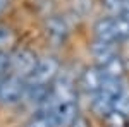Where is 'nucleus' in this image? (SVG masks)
<instances>
[{
    "label": "nucleus",
    "mask_w": 129,
    "mask_h": 127,
    "mask_svg": "<svg viewBox=\"0 0 129 127\" xmlns=\"http://www.w3.org/2000/svg\"><path fill=\"white\" fill-rule=\"evenodd\" d=\"M72 7H74V12L84 16L91 10V0H72Z\"/></svg>",
    "instance_id": "obj_13"
},
{
    "label": "nucleus",
    "mask_w": 129,
    "mask_h": 127,
    "mask_svg": "<svg viewBox=\"0 0 129 127\" xmlns=\"http://www.w3.org/2000/svg\"><path fill=\"white\" fill-rule=\"evenodd\" d=\"M98 67L102 70V74H103V77L114 79V81H122L124 72H126V65H124V62H122V59H120L119 55H115L114 59L107 60L105 64H102Z\"/></svg>",
    "instance_id": "obj_8"
},
{
    "label": "nucleus",
    "mask_w": 129,
    "mask_h": 127,
    "mask_svg": "<svg viewBox=\"0 0 129 127\" xmlns=\"http://www.w3.org/2000/svg\"><path fill=\"white\" fill-rule=\"evenodd\" d=\"M7 2H9V0H0V12L7 7Z\"/></svg>",
    "instance_id": "obj_15"
},
{
    "label": "nucleus",
    "mask_w": 129,
    "mask_h": 127,
    "mask_svg": "<svg viewBox=\"0 0 129 127\" xmlns=\"http://www.w3.org/2000/svg\"><path fill=\"white\" fill-rule=\"evenodd\" d=\"M114 110H117V112L129 117V84L127 82H122V89H120V93L115 98Z\"/></svg>",
    "instance_id": "obj_9"
},
{
    "label": "nucleus",
    "mask_w": 129,
    "mask_h": 127,
    "mask_svg": "<svg viewBox=\"0 0 129 127\" xmlns=\"http://www.w3.org/2000/svg\"><path fill=\"white\" fill-rule=\"evenodd\" d=\"M59 70H60V64L57 59H53V57L38 59L35 70L28 77V86L50 88V84H53V81L59 77Z\"/></svg>",
    "instance_id": "obj_1"
},
{
    "label": "nucleus",
    "mask_w": 129,
    "mask_h": 127,
    "mask_svg": "<svg viewBox=\"0 0 129 127\" xmlns=\"http://www.w3.org/2000/svg\"><path fill=\"white\" fill-rule=\"evenodd\" d=\"M7 70H9V53L4 52L0 53V82L7 76Z\"/></svg>",
    "instance_id": "obj_14"
},
{
    "label": "nucleus",
    "mask_w": 129,
    "mask_h": 127,
    "mask_svg": "<svg viewBox=\"0 0 129 127\" xmlns=\"http://www.w3.org/2000/svg\"><path fill=\"white\" fill-rule=\"evenodd\" d=\"M105 122L109 127H129V117L117 112V110H112L105 117Z\"/></svg>",
    "instance_id": "obj_10"
},
{
    "label": "nucleus",
    "mask_w": 129,
    "mask_h": 127,
    "mask_svg": "<svg viewBox=\"0 0 129 127\" xmlns=\"http://www.w3.org/2000/svg\"><path fill=\"white\" fill-rule=\"evenodd\" d=\"M93 57L96 59L98 65L105 64L107 60L114 59L117 55V48H115V41H103V39H96L91 47Z\"/></svg>",
    "instance_id": "obj_7"
},
{
    "label": "nucleus",
    "mask_w": 129,
    "mask_h": 127,
    "mask_svg": "<svg viewBox=\"0 0 129 127\" xmlns=\"http://www.w3.org/2000/svg\"><path fill=\"white\" fill-rule=\"evenodd\" d=\"M67 22L60 16H50L47 19V36L53 45H62L67 38Z\"/></svg>",
    "instance_id": "obj_4"
},
{
    "label": "nucleus",
    "mask_w": 129,
    "mask_h": 127,
    "mask_svg": "<svg viewBox=\"0 0 129 127\" xmlns=\"http://www.w3.org/2000/svg\"><path fill=\"white\" fill-rule=\"evenodd\" d=\"M28 91V81L17 76L7 74L0 82V101L4 105H14L24 100Z\"/></svg>",
    "instance_id": "obj_3"
},
{
    "label": "nucleus",
    "mask_w": 129,
    "mask_h": 127,
    "mask_svg": "<svg viewBox=\"0 0 129 127\" xmlns=\"http://www.w3.org/2000/svg\"><path fill=\"white\" fill-rule=\"evenodd\" d=\"M38 64L36 55L28 48H17L12 53H9V70L7 74L17 76L28 81V77L31 76V72L35 70Z\"/></svg>",
    "instance_id": "obj_2"
},
{
    "label": "nucleus",
    "mask_w": 129,
    "mask_h": 127,
    "mask_svg": "<svg viewBox=\"0 0 129 127\" xmlns=\"http://www.w3.org/2000/svg\"><path fill=\"white\" fill-rule=\"evenodd\" d=\"M12 43H14L12 31L7 29V28H0V53L7 52V48H9Z\"/></svg>",
    "instance_id": "obj_12"
},
{
    "label": "nucleus",
    "mask_w": 129,
    "mask_h": 127,
    "mask_svg": "<svg viewBox=\"0 0 129 127\" xmlns=\"http://www.w3.org/2000/svg\"><path fill=\"white\" fill-rule=\"evenodd\" d=\"M95 34H96V39L119 41V29H117V19H115V16L100 19L95 24Z\"/></svg>",
    "instance_id": "obj_5"
},
{
    "label": "nucleus",
    "mask_w": 129,
    "mask_h": 127,
    "mask_svg": "<svg viewBox=\"0 0 129 127\" xmlns=\"http://www.w3.org/2000/svg\"><path fill=\"white\" fill-rule=\"evenodd\" d=\"M24 127H57L53 118L48 113H38L36 117H33Z\"/></svg>",
    "instance_id": "obj_11"
},
{
    "label": "nucleus",
    "mask_w": 129,
    "mask_h": 127,
    "mask_svg": "<svg viewBox=\"0 0 129 127\" xmlns=\"http://www.w3.org/2000/svg\"><path fill=\"white\" fill-rule=\"evenodd\" d=\"M103 74H102V70L100 67H89L86 69L84 72H83V76H81V86L84 88V91H88V93H93V95H96L102 88V84H103Z\"/></svg>",
    "instance_id": "obj_6"
}]
</instances>
